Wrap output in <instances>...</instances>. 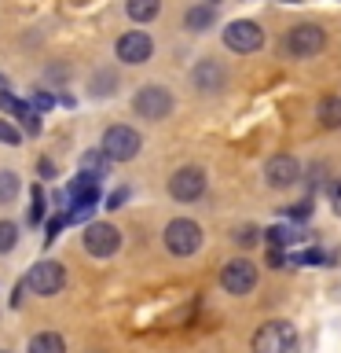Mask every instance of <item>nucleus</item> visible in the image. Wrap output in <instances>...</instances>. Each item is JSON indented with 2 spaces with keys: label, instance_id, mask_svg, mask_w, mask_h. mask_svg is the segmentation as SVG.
Instances as JSON below:
<instances>
[{
  "label": "nucleus",
  "instance_id": "26",
  "mask_svg": "<svg viewBox=\"0 0 341 353\" xmlns=\"http://www.w3.org/2000/svg\"><path fill=\"white\" fill-rule=\"evenodd\" d=\"M327 261H330V258H327L323 250H316V247H312V250H297L294 258H290V265H327Z\"/></svg>",
  "mask_w": 341,
  "mask_h": 353
},
{
  "label": "nucleus",
  "instance_id": "23",
  "mask_svg": "<svg viewBox=\"0 0 341 353\" xmlns=\"http://www.w3.org/2000/svg\"><path fill=\"white\" fill-rule=\"evenodd\" d=\"M107 165H110V159H107V154L99 151V148L81 154V170H85V173H96V176H103V173H107Z\"/></svg>",
  "mask_w": 341,
  "mask_h": 353
},
{
  "label": "nucleus",
  "instance_id": "20",
  "mask_svg": "<svg viewBox=\"0 0 341 353\" xmlns=\"http://www.w3.org/2000/svg\"><path fill=\"white\" fill-rule=\"evenodd\" d=\"M30 353H66V342L59 331H41L30 339Z\"/></svg>",
  "mask_w": 341,
  "mask_h": 353
},
{
  "label": "nucleus",
  "instance_id": "16",
  "mask_svg": "<svg viewBox=\"0 0 341 353\" xmlns=\"http://www.w3.org/2000/svg\"><path fill=\"white\" fill-rule=\"evenodd\" d=\"M63 199H66V203H99V176L81 170L70 184H66Z\"/></svg>",
  "mask_w": 341,
  "mask_h": 353
},
{
  "label": "nucleus",
  "instance_id": "1",
  "mask_svg": "<svg viewBox=\"0 0 341 353\" xmlns=\"http://www.w3.org/2000/svg\"><path fill=\"white\" fill-rule=\"evenodd\" d=\"M143 148V137L132 125H110L99 140V151L107 154L110 162H132Z\"/></svg>",
  "mask_w": 341,
  "mask_h": 353
},
{
  "label": "nucleus",
  "instance_id": "10",
  "mask_svg": "<svg viewBox=\"0 0 341 353\" xmlns=\"http://www.w3.org/2000/svg\"><path fill=\"white\" fill-rule=\"evenodd\" d=\"M220 283H224V291L228 294H250L253 287H257V265L246 261V258H235V261H228L224 265V272H220Z\"/></svg>",
  "mask_w": 341,
  "mask_h": 353
},
{
  "label": "nucleus",
  "instance_id": "24",
  "mask_svg": "<svg viewBox=\"0 0 341 353\" xmlns=\"http://www.w3.org/2000/svg\"><path fill=\"white\" fill-rule=\"evenodd\" d=\"M44 214H48V199H44V192L33 184V192H30V225H41Z\"/></svg>",
  "mask_w": 341,
  "mask_h": 353
},
{
  "label": "nucleus",
  "instance_id": "14",
  "mask_svg": "<svg viewBox=\"0 0 341 353\" xmlns=\"http://www.w3.org/2000/svg\"><path fill=\"white\" fill-rule=\"evenodd\" d=\"M0 110H4L8 118H15L19 125L30 132V137H37V132H41V118H37V110H30V103H22V99H15L11 92H0Z\"/></svg>",
  "mask_w": 341,
  "mask_h": 353
},
{
  "label": "nucleus",
  "instance_id": "2",
  "mask_svg": "<svg viewBox=\"0 0 341 353\" xmlns=\"http://www.w3.org/2000/svg\"><path fill=\"white\" fill-rule=\"evenodd\" d=\"M162 239H165V250L169 254H176V258H191V254L202 247V228H198L191 217H176V221L165 225Z\"/></svg>",
  "mask_w": 341,
  "mask_h": 353
},
{
  "label": "nucleus",
  "instance_id": "17",
  "mask_svg": "<svg viewBox=\"0 0 341 353\" xmlns=\"http://www.w3.org/2000/svg\"><path fill=\"white\" fill-rule=\"evenodd\" d=\"M268 247H275V250H286V247H297V243H305L308 239V232H301V228H294V225H272L268 232Z\"/></svg>",
  "mask_w": 341,
  "mask_h": 353
},
{
  "label": "nucleus",
  "instance_id": "36",
  "mask_svg": "<svg viewBox=\"0 0 341 353\" xmlns=\"http://www.w3.org/2000/svg\"><path fill=\"white\" fill-rule=\"evenodd\" d=\"M41 173H44V176H55V170H52V162H48V159H41Z\"/></svg>",
  "mask_w": 341,
  "mask_h": 353
},
{
  "label": "nucleus",
  "instance_id": "8",
  "mask_svg": "<svg viewBox=\"0 0 341 353\" xmlns=\"http://www.w3.org/2000/svg\"><path fill=\"white\" fill-rule=\"evenodd\" d=\"M169 195L176 203H195V199L206 195V173L198 165H180L173 176H169Z\"/></svg>",
  "mask_w": 341,
  "mask_h": 353
},
{
  "label": "nucleus",
  "instance_id": "21",
  "mask_svg": "<svg viewBox=\"0 0 341 353\" xmlns=\"http://www.w3.org/2000/svg\"><path fill=\"white\" fill-rule=\"evenodd\" d=\"M19 188H22V181H19L15 170H0V206H4V203H15Z\"/></svg>",
  "mask_w": 341,
  "mask_h": 353
},
{
  "label": "nucleus",
  "instance_id": "3",
  "mask_svg": "<svg viewBox=\"0 0 341 353\" xmlns=\"http://www.w3.org/2000/svg\"><path fill=\"white\" fill-rule=\"evenodd\" d=\"M297 331L290 320H268L253 335V353H294Z\"/></svg>",
  "mask_w": 341,
  "mask_h": 353
},
{
  "label": "nucleus",
  "instance_id": "5",
  "mask_svg": "<svg viewBox=\"0 0 341 353\" xmlns=\"http://www.w3.org/2000/svg\"><path fill=\"white\" fill-rule=\"evenodd\" d=\"M132 107H136V114L147 118V121H165L173 114L176 99L165 85H143L136 92V99H132Z\"/></svg>",
  "mask_w": 341,
  "mask_h": 353
},
{
  "label": "nucleus",
  "instance_id": "30",
  "mask_svg": "<svg viewBox=\"0 0 341 353\" xmlns=\"http://www.w3.org/2000/svg\"><path fill=\"white\" fill-rule=\"evenodd\" d=\"M257 239H261V232L253 228V225H242V228L235 232V243H239V247H253Z\"/></svg>",
  "mask_w": 341,
  "mask_h": 353
},
{
  "label": "nucleus",
  "instance_id": "7",
  "mask_svg": "<svg viewBox=\"0 0 341 353\" xmlns=\"http://www.w3.org/2000/svg\"><path fill=\"white\" fill-rule=\"evenodd\" d=\"M22 283H26L33 294L52 298V294H59V291H63V283H66V269H63L59 261H37Z\"/></svg>",
  "mask_w": 341,
  "mask_h": 353
},
{
  "label": "nucleus",
  "instance_id": "33",
  "mask_svg": "<svg viewBox=\"0 0 341 353\" xmlns=\"http://www.w3.org/2000/svg\"><path fill=\"white\" fill-rule=\"evenodd\" d=\"M59 232H63V214L48 221V228H44V243H55V239H59Z\"/></svg>",
  "mask_w": 341,
  "mask_h": 353
},
{
  "label": "nucleus",
  "instance_id": "15",
  "mask_svg": "<svg viewBox=\"0 0 341 353\" xmlns=\"http://www.w3.org/2000/svg\"><path fill=\"white\" fill-rule=\"evenodd\" d=\"M217 15H220V0H202V4H191V8L184 11V30L206 33V30H213Z\"/></svg>",
  "mask_w": 341,
  "mask_h": 353
},
{
  "label": "nucleus",
  "instance_id": "4",
  "mask_svg": "<svg viewBox=\"0 0 341 353\" xmlns=\"http://www.w3.org/2000/svg\"><path fill=\"white\" fill-rule=\"evenodd\" d=\"M323 48H327V33H323V26H316V22H297V26H290V33H286V52H290L294 59H316Z\"/></svg>",
  "mask_w": 341,
  "mask_h": 353
},
{
  "label": "nucleus",
  "instance_id": "32",
  "mask_svg": "<svg viewBox=\"0 0 341 353\" xmlns=\"http://www.w3.org/2000/svg\"><path fill=\"white\" fill-rule=\"evenodd\" d=\"M125 199H129V188H114V192L107 195V210H121Z\"/></svg>",
  "mask_w": 341,
  "mask_h": 353
},
{
  "label": "nucleus",
  "instance_id": "13",
  "mask_svg": "<svg viewBox=\"0 0 341 353\" xmlns=\"http://www.w3.org/2000/svg\"><path fill=\"white\" fill-rule=\"evenodd\" d=\"M191 81H195V88L202 96H217V92L228 88V70H224V63H217V59H202L195 66Z\"/></svg>",
  "mask_w": 341,
  "mask_h": 353
},
{
  "label": "nucleus",
  "instance_id": "25",
  "mask_svg": "<svg viewBox=\"0 0 341 353\" xmlns=\"http://www.w3.org/2000/svg\"><path fill=\"white\" fill-rule=\"evenodd\" d=\"M15 243H19V225L15 221H0V254L15 250Z\"/></svg>",
  "mask_w": 341,
  "mask_h": 353
},
{
  "label": "nucleus",
  "instance_id": "12",
  "mask_svg": "<svg viewBox=\"0 0 341 353\" xmlns=\"http://www.w3.org/2000/svg\"><path fill=\"white\" fill-rule=\"evenodd\" d=\"M264 181H268L272 188H294L297 181H301V162L294 159V154H272L268 162H264Z\"/></svg>",
  "mask_w": 341,
  "mask_h": 353
},
{
  "label": "nucleus",
  "instance_id": "11",
  "mask_svg": "<svg viewBox=\"0 0 341 353\" xmlns=\"http://www.w3.org/2000/svg\"><path fill=\"white\" fill-rule=\"evenodd\" d=\"M114 52H118V59L125 66H143L151 59V52H154V41H151V33H143V30H129V33L118 37Z\"/></svg>",
  "mask_w": 341,
  "mask_h": 353
},
{
  "label": "nucleus",
  "instance_id": "37",
  "mask_svg": "<svg viewBox=\"0 0 341 353\" xmlns=\"http://www.w3.org/2000/svg\"><path fill=\"white\" fill-rule=\"evenodd\" d=\"M0 85H4V74H0Z\"/></svg>",
  "mask_w": 341,
  "mask_h": 353
},
{
  "label": "nucleus",
  "instance_id": "31",
  "mask_svg": "<svg viewBox=\"0 0 341 353\" xmlns=\"http://www.w3.org/2000/svg\"><path fill=\"white\" fill-rule=\"evenodd\" d=\"M290 217H294V221H308V217H312V199L294 203V206H290Z\"/></svg>",
  "mask_w": 341,
  "mask_h": 353
},
{
  "label": "nucleus",
  "instance_id": "29",
  "mask_svg": "<svg viewBox=\"0 0 341 353\" xmlns=\"http://www.w3.org/2000/svg\"><path fill=\"white\" fill-rule=\"evenodd\" d=\"M52 107H55V99L48 92H41V88L30 96V110H37V114H44V110H52Z\"/></svg>",
  "mask_w": 341,
  "mask_h": 353
},
{
  "label": "nucleus",
  "instance_id": "35",
  "mask_svg": "<svg viewBox=\"0 0 341 353\" xmlns=\"http://www.w3.org/2000/svg\"><path fill=\"white\" fill-rule=\"evenodd\" d=\"M268 265H272V269H286V265H290V261H286V254H283V250L268 247Z\"/></svg>",
  "mask_w": 341,
  "mask_h": 353
},
{
  "label": "nucleus",
  "instance_id": "18",
  "mask_svg": "<svg viewBox=\"0 0 341 353\" xmlns=\"http://www.w3.org/2000/svg\"><path fill=\"white\" fill-rule=\"evenodd\" d=\"M316 118L323 129H341V96H323L316 107Z\"/></svg>",
  "mask_w": 341,
  "mask_h": 353
},
{
  "label": "nucleus",
  "instance_id": "27",
  "mask_svg": "<svg viewBox=\"0 0 341 353\" xmlns=\"http://www.w3.org/2000/svg\"><path fill=\"white\" fill-rule=\"evenodd\" d=\"M0 143H4V148H19L22 143V132L11 125L8 118H0Z\"/></svg>",
  "mask_w": 341,
  "mask_h": 353
},
{
  "label": "nucleus",
  "instance_id": "9",
  "mask_svg": "<svg viewBox=\"0 0 341 353\" xmlns=\"http://www.w3.org/2000/svg\"><path fill=\"white\" fill-rule=\"evenodd\" d=\"M118 247H121V232L110 221H92L85 228V250L92 258H110V254H118Z\"/></svg>",
  "mask_w": 341,
  "mask_h": 353
},
{
  "label": "nucleus",
  "instance_id": "22",
  "mask_svg": "<svg viewBox=\"0 0 341 353\" xmlns=\"http://www.w3.org/2000/svg\"><path fill=\"white\" fill-rule=\"evenodd\" d=\"M99 203H70V210H63V225H81V221L96 217Z\"/></svg>",
  "mask_w": 341,
  "mask_h": 353
},
{
  "label": "nucleus",
  "instance_id": "6",
  "mask_svg": "<svg viewBox=\"0 0 341 353\" xmlns=\"http://www.w3.org/2000/svg\"><path fill=\"white\" fill-rule=\"evenodd\" d=\"M224 44L239 55H253V52H261V44H264V30L253 19H235L224 26Z\"/></svg>",
  "mask_w": 341,
  "mask_h": 353
},
{
  "label": "nucleus",
  "instance_id": "38",
  "mask_svg": "<svg viewBox=\"0 0 341 353\" xmlns=\"http://www.w3.org/2000/svg\"><path fill=\"white\" fill-rule=\"evenodd\" d=\"M0 353H8V350H0Z\"/></svg>",
  "mask_w": 341,
  "mask_h": 353
},
{
  "label": "nucleus",
  "instance_id": "28",
  "mask_svg": "<svg viewBox=\"0 0 341 353\" xmlns=\"http://www.w3.org/2000/svg\"><path fill=\"white\" fill-rule=\"evenodd\" d=\"M114 92V74H107V70H99L92 77V96H110Z\"/></svg>",
  "mask_w": 341,
  "mask_h": 353
},
{
  "label": "nucleus",
  "instance_id": "19",
  "mask_svg": "<svg viewBox=\"0 0 341 353\" xmlns=\"http://www.w3.org/2000/svg\"><path fill=\"white\" fill-rule=\"evenodd\" d=\"M125 11L132 22H154L162 15V0H125Z\"/></svg>",
  "mask_w": 341,
  "mask_h": 353
},
{
  "label": "nucleus",
  "instance_id": "34",
  "mask_svg": "<svg viewBox=\"0 0 341 353\" xmlns=\"http://www.w3.org/2000/svg\"><path fill=\"white\" fill-rule=\"evenodd\" d=\"M327 195H330V206H334V214L341 217V176H338V181L327 188Z\"/></svg>",
  "mask_w": 341,
  "mask_h": 353
}]
</instances>
